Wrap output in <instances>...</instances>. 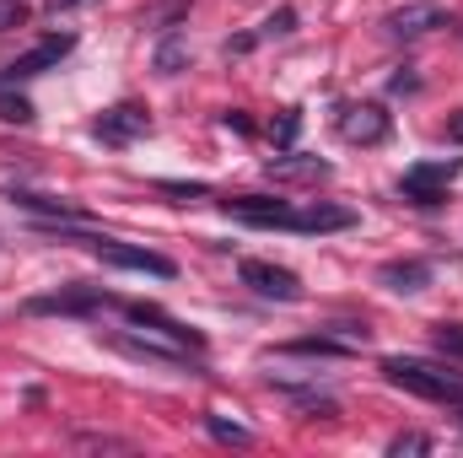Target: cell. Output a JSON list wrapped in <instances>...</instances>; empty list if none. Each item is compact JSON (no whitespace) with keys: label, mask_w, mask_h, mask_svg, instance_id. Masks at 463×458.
<instances>
[{"label":"cell","mask_w":463,"mask_h":458,"mask_svg":"<svg viewBox=\"0 0 463 458\" xmlns=\"http://www.w3.org/2000/svg\"><path fill=\"white\" fill-rule=\"evenodd\" d=\"M291 27H297V11H291V5H286V11H275V16L264 22V33H269V38H286Z\"/></svg>","instance_id":"25"},{"label":"cell","mask_w":463,"mask_h":458,"mask_svg":"<svg viewBox=\"0 0 463 458\" xmlns=\"http://www.w3.org/2000/svg\"><path fill=\"white\" fill-rule=\"evenodd\" d=\"M162 195H178V200H194V195H205V184H162Z\"/></svg>","instance_id":"26"},{"label":"cell","mask_w":463,"mask_h":458,"mask_svg":"<svg viewBox=\"0 0 463 458\" xmlns=\"http://www.w3.org/2000/svg\"><path fill=\"white\" fill-rule=\"evenodd\" d=\"M297 129H302V114H297V109H286V114L275 119V140H280V146H291Z\"/></svg>","instance_id":"22"},{"label":"cell","mask_w":463,"mask_h":458,"mask_svg":"<svg viewBox=\"0 0 463 458\" xmlns=\"http://www.w3.org/2000/svg\"><path fill=\"white\" fill-rule=\"evenodd\" d=\"M345 227H355V211H345V205H307V211L291 216V232H345Z\"/></svg>","instance_id":"15"},{"label":"cell","mask_w":463,"mask_h":458,"mask_svg":"<svg viewBox=\"0 0 463 458\" xmlns=\"http://www.w3.org/2000/svg\"><path fill=\"white\" fill-rule=\"evenodd\" d=\"M383 27H388L393 38H420V33H437V27H448V11H442L437 0H415V5H404V11H393Z\"/></svg>","instance_id":"9"},{"label":"cell","mask_w":463,"mask_h":458,"mask_svg":"<svg viewBox=\"0 0 463 458\" xmlns=\"http://www.w3.org/2000/svg\"><path fill=\"white\" fill-rule=\"evenodd\" d=\"M340 129H345V140L377 146V140H388V114H383V109H372V103H355V109L340 114Z\"/></svg>","instance_id":"11"},{"label":"cell","mask_w":463,"mask_h":458,"mask_svg":"<svg viewBox=\"0 0 463 458\" xmlns=\"http://www.w3.org/2000/svg\"><path fill=\"white\" fill-rule=\"evenodd\" d=\"M109 345L118 356H135V361H151V367H189L184 345H156V340H135V335H114Z\"/></svg>","instance_id":"12"},{"label":"cell","mask_w":463,"mask_h":458,"mask_svg":"<svg viewBox=\"0 0 463 458\" xmlns=\"http://www.w3.org/2000/svg\"><path fill=\"white\" fill-rule=\"evenodd\" d=\"M383 286L399 291V297L426 291V286H431V264H420V259H393V264H383Z\"/></svg>","instance_id":"14"},{"label":"cell","mask_w":463,"mask_h":458,"mask_svg":"<svg viewBox=\"0 0 463 458\" xmlns=\"http://www.w3.org/2000/svg\"><path fill=\"white\" fill-rule=\"evenodd\" d=\"M103 264H118V270H140V275H156V281H173L178 275V264L173 259H162V253H151V248H129V243H114V237H81Z\"/></svg>","instance_id":"3"},{"label":"cell","mask_w":463,"mask_h":458,"mask_svg":"<svg viewBox=\"0 0 463 458\" xmlns=\"http://www.w3.org/2000/svg\"><path fill=\"white\" fill-rule=\"evenodd\" d=\"M458 173H463L458 157H448V162H420V167H410V173L399 178V195H404L410 205H426V211H431V205L448 200V184H453Z\"/></svg>","instance_id":"2"},{"label":"cell","mask_w":463,"mask_h":458,"mask_svg":"<svg viewBox=\"0 0 463 458\" xmlns=\"http://www.w3.org/2000/svg\"><path fill=\"white\" fill-rule=\"evenodd\" d=\"M146 129H151V114L135 109V103H118V109H109V114L92 124V135H98L103 146H129V140L146 135Z\"/></svg>","instance_id":"6"},{"label":"cell","mask_w":463,"mask_h":458,"mask_svg":"<svg viewBox=\"0 0 463 458\" xmlns=\"http://www.w3.org/2000/svg\"><path fill=\"white\" fill-rule=\"evenodd\" d=\"M431 340H437V350H448V356H463V324H437Z\"/></svg>","instance_id":"21"},{"label":"cell","mask_w":463,"mask_h":458,"mask_svg":"<svg viewBox=\"0 0 463 458\" xmlns=\"http://www.w3.org/2000/svg\"><path fill=\"white\" fill-rule=\"evenodd\" d=\"M184 60H189V54H184V43H178V38H167V43L156 49V71H162V76H178V71H184Z\"/></svg>","instance_id":"18"},{"label":"cell","mask_w":463,"mask_h":458,"mask_svg":"<svg viewBox=\"0 0 463 458\" xmlns=\"http://www.w3.org/2000/svg\"><path fill=\"white\" fill-rule=\"evenodd\" d=\"M388 453L404 458V453H431V437H420V432H399L393 443H388Z\"/></svg>","instance_id":"20"},{"label":"cell","mask_w":463,"mask_h":458,"mask_svg":"<svg viewBox=\"0 0 463 458\" xmlns=\"http://www.w3.org/2000/svg\"><path fill=\"white\" fill-rule=\"evenodd\" d=\"M11 205H22V211H33V216H49V222H87L81 205L54 200V195H33V189H11Z\"/></svg>","instance_id":"13"},{"label":"cell","mask_w":463,"mask_h":458,"mask_svg":"<svg viewBox=\"0 0 463 458\" xmlns=\"http://www.w3.org/2000/svg\"><path fill=\"white\" fill-rule=\"evenodd\" d=\"M27 22V5L22 0H0V33H11V27H22Z\"/></svg>","instance_id":"23"},{"label":"cell","mask_w":463,"mask_h":458,"mask_svg":"<svg viewBox=\"0 0 463 458\" xmlns=\"http://www.w3.org/2000/svg\"><path fill=\"white\" fill-rule=\"evenodd\" d=\"M286 356H345V345L340 340H329V335H313V340H291V345H280Z\"/></svg>","instance_id":"17"},{"label":"cell","mask_w":463,"mask_h":458,"mask_svg":"<svg viewBox=\"0 0 463 458\" xmlns=\"http://www.w3.org/2000/svg\"><path fill=\"white\" fill-rule=\"evenodd\" d=\"M124 313H129L135 324H151L156 335H167V340H173V345H184V350H200V345H205V340H200V335H194V329H184V324H178L173 313H162L156 302H129Z\"/></svg>","instance_id":"10"},{"label":"cell","mask_w":463,"mask_h":458,"mask_svg":"<svg viewBox=\"0 0 463 458\" xmlns=\"http://www.w3.org/2000/svg\"><path fill=\"white\" fill-rule=\"evenodd\" d=\"M227 216L253 222V227H291L297 211L286 200H269V195H237V200H227Z\"/></svg>","instance_id":"8"},{"label":"cell","mask_w":463,"mask_h":458,"mask_svg":"<svg viewBox=\"0 0 463 458\" xmlns=\"http://www.w3.org/2000/svg\"><path fill=\"white\" fill-rule=\"evenodd\" d=\"M448 135H453V140L463 146V114H453V119H448Z\"/></svg>","instance_id":"27"},{"label":"cell","mask_w":463,"mask_h":458,"mask_svg":"<svg viewBox=\"0 0 463 458\" xmlns=\"http://www.w3.org/2000/svg\"><path fill=\"white\" fill-rule=\"evenodd\" d=\"M383 377L393 383V388H404V394H420V399H437V405H463V383L453 372H437V367H426V361H415V356H388L383 361Z\"/></svg>","instance_id":"1"},{"label":"cell","mask_w":463,"mask_h":458,"mask_svg":"<svg viewBox=\"0 0 463 458\" xmlns=\"http://www.w3.org/2000/svg\"><path fill=\"white\" fill-rule=\"evenodd\" d=\"M92 308H114V297L103 286H81V291H54V297H33L27 302V313H71V319H81Z\"/></svg>","instance_id":"7"},{"label":"cell","mask_w":463,"mask_h":458,"mask_svg":"<svg viewBox=\"0 0 463 458\" xmlns=\"http://www.w3.org/2000/svg\"><path fill=\"white\" fill-rule=\"evenodd\" d=\"M71 5H81V0H49V11H71Z\"/></svg>","instance_id":"28"},{"label":"cell","mask_w":463,"mask_h":458,"mask_svg":"<svg viewBox=\"0 0 463 458\" xmlns=\"http://www.w3.org/2000/svg\"><path fill=\"white\" fill-rule=\"evenodd\" d=\"M71 49H76V38H71V33H60V38H43L38 49H27L22 60H11V65H5V81H33V76L54 71V65H60Z\"/></svg>","instance_id":"5"},{"label":"cell","mask_w":463,"mask_h":458,"mask_svg":"<svg viewBox=\"0 0 463 458\" xmlns=\"http://www.w3.org/2000/svg\"><path fill=\"white\" fill-rule=\"evenodd\" d=\"M211 432H216L222 443H248V426H237V421H222V415H211Z\"/></svg>","instance_id":"24"},{"label":"cell","mask_w":463,"mask_h":458,"mask_svg":"<svg viewBox=\"0 0 463 458\" xmlns=\"http://www.w3.org/2000/svg\"><path fill=\"white\" fill-rule=\"evenodd\" d=\"M269 173L275 178H329V162H313V157H269Z\"/></svg>","instance_id":"16"},{"label":"cell","mask_w":463,"mask_h":458,"mask_svg":"<svg viewBox=\"0 0 463 458\" xmlns=\"http://www.w3.org/2000/svg\"><path fill=\"white\" fill-rule=\"evenodd\" d=\"M237 275H242V286H253L259 297H275V302H302V281H297L291 270L269 264V259H242V264H237Z\"/></svg>","instance_id":"4"},{"label":"cell","mask_w":463,"mask_h":458,"mask_svg":"<svg viewBox=\"0 0 463 458\" xmlns=\"http://www.w3.org/2000/svg\"><path fill=\"white\" fill-rule=\"evenodd\" d=\"M0 119L5 124H33V103L16 98V92H0Z\"/></svg>","instance_id":"19"}]
</instances>
